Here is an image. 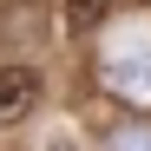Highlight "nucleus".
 Segmentation results:
<instances>
[{"label":"nucleus","mask_w":151,"mask_h":151,"mask_svg":"<svg viewBox=\"0 0 151 151\" xmlns=\"http://www.w3.org/2000/svg\"><path fill=\"white\" fill-rule=\"evenodd\" d=\"M40 92H46L40 66H0V125H20L40 105Z\"/></svg>","instance_id":"nucleus-1"},{"label":"nucleus","mask_w":151,"mask_h":151,"mask_svg":"<svg viewBox=\"0 0 151 151\" xmlns=\"http://www.w3.org/2000/svg\"><path fill=\"white\" fill-rule=\"evenodd\" d=\"M105 79L125 92V99H138V105H151V46H132V53H118L105 66Z\"/></svg>","instance_id":"nucleus-2"},{"label":"nucleus","mask_w":151,"mask_h":151,"mask_svg":"<svg viewBox=\"0 0 151 151\" xmlns=\"http://www.w3.org/2000/svg\"><path fill=\"white\" fill-rule=\"evenodd\" d=\"M59 20H66L72 40H86V33H99V20H105V0H59Z\"/></svg>","instance_id":"nucleus-3"},{"label":"nucleus","mask_w":151,"mask_h":151,"mask_svg":"<svg viewBox=\"0 0 151 151\" xmlns=\"http://www.w3.org/2000/svg\"><path fill=\"white\" fill-rule=\"evenodd\" d=\"M33 151H86V138L72 132V125H53V132H40V138H33Z\"/></svg>","instance_id":"nucleus-4"},{"label":"nucleus","mask_w":151,"mask_h":151,"mask_svg":"<svg viewBox=\"0 0 151 151\" xmlns=\"http://www.w3.org/2000/svg\"><path fill=\"white\" fill-rule=\"evenodd\" d=\"M112 151H151V132H125V138H118Z\"/></svg>","instance_id":"nucleus-5"}]
</instances>
